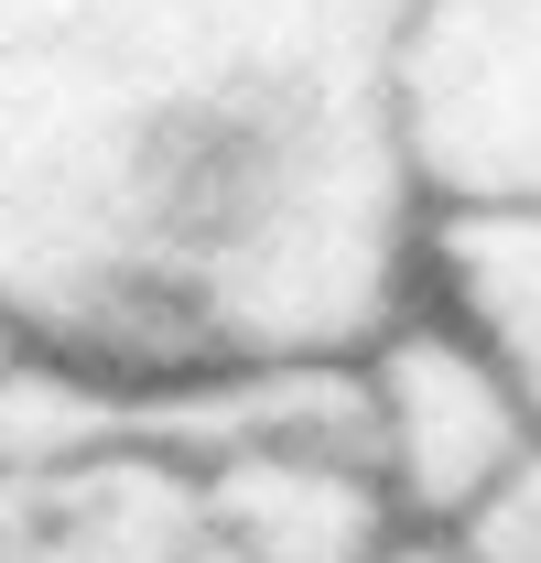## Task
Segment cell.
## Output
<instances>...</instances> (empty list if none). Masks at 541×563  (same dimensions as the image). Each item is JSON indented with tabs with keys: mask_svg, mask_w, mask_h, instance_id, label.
<instances>
[{
	"mask_svg": "<svg viewBox=\"0 0 541 563\" xmlns=\"http://www.w3.org/2000/svg\"><path fill=\"white\" fill-rule=\"evenodd\" d=\"M390 131L422 207H541V0H411Z\"/></svg>",
	"mask_w": 541,
	"mask_h": 563,
	"instance_id": "cell-3",
	"label": "cell"
},
{
	"mask_svg": "<svg viewBox=\"0 0 541 563\" xmlns=\"http://www.w3.org/2000/svg\"><path fill=\"white\" fill-rule=\"evenodd\" d=\"M109 422H131V401L87 390L44 357H0V563H22V531H33V488L66 466L76 444H98Z\"/></svg>",
	"mask_w": 541,
	"mask_h": 563,
	"instance_id": "cell-6",
	"label": "cell"
},
{
	"mask_svg": "<svg viewBox=\"0 0 541 563\" xmlns=\"http://www.w3.org/2000/svg\"><path fill=\"white\" fill-rule=\"evenodd\" d=\"M0 357H22V347H11V336H0Z\"/></svg>",
	"mask_w": 541,
	"mask_h": 563,
	"instance_id": "cell-9",
	"label": "cell"
},
{
	"mask_svg": "<svg viewBox=\"0 0 541 563\" xmlns=\"http://www.w3.org/2000/svg\"><path fill=\"white\" fill-rule=\"evenodd\" d=\"M346 401H357V455L390 488L411 542H466L541 466V412L422 303L357 347Z\"/></svg>",
	"mask_w": 541,
	"mask_h": 563,
	"instance_id": "cell-2",
	"label": "cell"
},
{
	"mask_svg": "<svg viewBox=\"0 0 541 563\" xmlns=\"http://www.w3.org/2000/svg\"><path fill=\"white\" fill-rule=\"evenodd\" d=\"M22 563H196V466L163 412L109 422L33 488Z\"/></svg>",
	"mask_w": 541,
	"mask_h": 563,
	"instance_id": "cell-4",
	"label": "cell"
},
{
	"mask_svg": "<svg viewBox=\"0 0 541 563\" xmlns=\"http://www.w3.org/2000/svg\"><path fill=\"white\" fill-rule=\"evenodd\" d=\"M411 303L541 412V207H422Z\"/></svg>",
	"mask_w": 541,
	"mask_h": 563,
	"instance_id": "cell-5",
	"label": "cell"
},
{
	"mask_svg": "<svg viewBox=\"0 0 541 563\" xmlns=\"http://www.w3.org/2000/svg\"><path fill=\"white\" fill-rule=\"evenodd\" d=\"M411 0H0V336L131 412L411 314Z\"/></svg>",
	"mask_w": 541,
	"mask_h": 563,
	"instance_id": "cell-1",
	"label": "cell"
},
{
	"mask_svg": "<svg viewBox=\"0 0 541 563\" xmlns=\"http://www.w3.org/2000/svg\"><path fill=\"white\" fill-rule=\"evenodd\" d=\"M455 553H466V563H541V466H531L509 498H498L487 520H476Z\"/></svg>",
	"mask_w": 541,
	"mask_h": 563,
	"instance_id": "cell-7",
	"label": "cell"
},
{
	"mask_svg": "<svg viewBox=\"0 0 541 563\" xmlns=\"http://www.w3.org/2000/svg\"><path fill=\"white\" fill-rule=\"evenodd\" d=\"M379 563H466L455 542H401V553H379Z\"/></svg>",
	"mask_w": 541,
	"mask_h": 563,
	"instance_id": "cell-8",
	"label": "cell"
}]
</instances>
